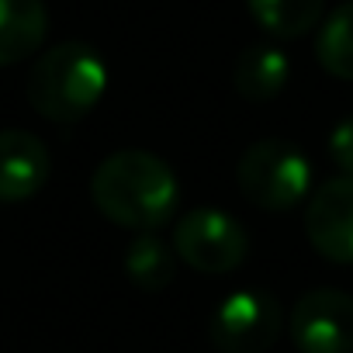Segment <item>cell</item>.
<instances>
[{"label": "cell", "instance_id": "5bb4252c", "mask_svg": "<svg viewBox=\"0 0 353 353\" xmlns=\"http://www.w3.org/2000/svg\"><path fill=\"white\" fill-rule=\"evenodd\" d=\"M329 159L343 176H353V114L332 125L329 132Z\"/></svg>", "mask_w": 353, "mask_h": 353}, {"label": "cell", "instance_id": "3957f363", "mask_svg": "<svg viewBox=\"0 0 353 353\" xmlns=\"http://www.w3.org/2000/svg\"><path fill=\"white\" fill-rule=\"evenodd\" d=\"M236 184L250 205L263 212H288L308 198L312 163L288 139H256L239 156Z\"/></svg>", "mask_w": 353, "mask_h": 353}, {"label": "cell", "instance_id": "52a82bcc", "mask_svg": "<svg viewBox=\"0 0 353 353\" xmlns=\"http://www.w3.org/2000/svg\"><path fill=\"white\" fill-rule=\"evenodd\" d=\"M305 236L319 256L353 267V176L339 173L308 198Z\"/></svg>", "mask_w": 353, "mask_h": 353}, {"label": "cell", "instance_id": "5b68a950", "mask_svg": "<svg viewBox=\"0 0 353 353\" xmlns=\"http://www.w3.org/2000/svg\"><path fill=\"white\" fill-rule=\"evenodd\" d=\"M281 301L263 288H239L219 301L208 322L219 353H267L281 336Z\"/></svg>", "mask_w": 353, "mask_h": 353}, {"label": "cell", "instance_id": "30bf717a", "mask_svg": "<svg viewBox=\"0 0 353 353\" xmlns=\"http://www.w3.org/2000/svg\"><path fill=\"white\" fill-rule=\"evenodd\" d=\"M291 80V59L277 46H250L239 52L232 83L236 94L246 97L250 104H267L274 101Z\"/></svg>", "mask_w": 353, "mask_h": 353}, {"label": "cell", "instance_id": "8992f818", "mask_svg": "<svg viewBox=\"0 0 353 353\" xmlns=\"http://www.w3.org/2000/svg\"><path fill=\"white\" fill-rule=\"evenodd\" d=\"M288 332L301 353H353V298L336 288L305 291L291 308Z\"/></svg>", "mask_w": 353, "mask_h": 353}, {"label": "cell", "instance_id": "7a4b0ae2", "mask_svg": "<svg viewBox=\"0 0 353 353\" xmlns=\"http://www.w3.org/2000/svg\"><path fill=\"white\" fill-rule=\"evenodd\" d=\"M108 90V66L87 42H59L42 52L28 73V104L56 121H83Z\"/></svg>", "mask_w": 353, "mask_h": 353}, {"label": "cell", "instance_id": "ba28073f", "mask_svg": "<svg viewBox=\"0 0 353 353\" xmlns=\"http://www.w3.org/2000/svg\"><path fill=\"white\" fill-rule=\"evenodd\" d=\"M52 173V156L46 142L25 128L0 132V201L18 205L35 198Z\"/></svg>", "mask_w": 353, "mask_h": 353}, {"label": "cell", "instance_id": "8fae6325", "mask_svg": "<svg viewBox=\"0 0 353 353\" xmlns=\"http://www.w3.org/2000/svg\"><path fill=\"white\" fill-rule=\"evenodd\" d=\"M125 277L142 291H163L176 277V250L156 232H139L125 250Z\"/></svg>", "mask_w": 353, "mask_h": 353}, {"label": "cell", "instance_id": "7c38bea8", "mask_svg": "<svg viewBox=\"0 0 353 353\" xmlns=\"http://www.w3.org/2000/svg\"><path fill=\"white\" fill-rule=\"evenodd\" d=\"M250 18L281 42L301 39L322 21V0H246Z\"/></svg>", "mask_w": 353, "mask_h": 353}, {"label": "cell", "instance_id": "277c9868", "mask_svg": "<svg viewBox=\"0 0 353 353\" xmlns=\"http://www.w3.org/2000/svg\"><path fill=\"white\" fill-rule=\"evenodd\" d=\"M173 250L191 270L219 277V274H232L246 260L250 236L222 208H191L188 215L176 219Z\"/></svg>", "mask_w": 353, "mask_h": 353}, {"label": "cell", "instance_id": "9c48e42d", "mask_svg": "<svg viewBox=\"0 0 353 353\" xmlns=\"http://www.w3.org/2000/svg\"><path fill=\"white\" fill-rule=\"evenodd\" d=\"M49 11L42 0H0V66H14L42 49Z\"/></svg>", "mask_w": 353, "mask_h": 353}, {"label": "cell", "instance_id": "4fadbf2b", "mask_svg": "<svg viewBox=\"0 0 353 353\" xmlns=\"http://www.w3.org/2000/svg\"><path fill=\"white\" fill-rule=\"evenodd\" d=\"M319 66L336 80H353V0L332 8L315 39Z\"/></svg>", "mask_w": 353, "mask_h": 353}, {"label": "cell", "instance_id": "6da1fadb", "mask_svg": "<svg viewBox=\"0 0 353 353\" xmlns=\"http://www.w3.org/2000/svg\"><path fill=\"white\" fill-rule=\"evenodd\" d=\"M90 198L97 212L135 232H156L176 215L181 184L166 159L145 149H118L97 163L90 176Z\"/></svg>", "mask_w": 353, "mask_h": 353}]
</instances>
